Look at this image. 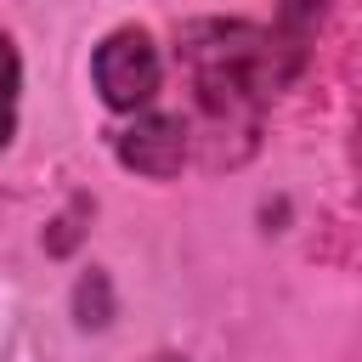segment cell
<instances>
[{"mask_svg": "<svg viewBox=\"0 0 362 362\" xmlns=\"http://www.w3.org/2000/svg\"><path fill=\"white\" fill-rule=\"evenodd\" d=\"M17 96H23V62L11 34H0V147L17 136Z\"/></svg>", "mask_w": 362, "mask_h": 362, "instance_id": "cell-4", "label": "cell"}, {"mask_svg": "<svg viewBox=\"0 0 362 362\" xmlns=\"http://www.w3.org/2000/svg\"><path fill=\"white\" fill-rule=\"evenodd\" d=\"M113 158L136 175H153V181H170L181 175V164L192 158V136H187V119L181 113H153L141 107L119 136H113Z\"/></svg>", "mask_w": 362, "mask_h": 362, "instance_id": "cell-3", "label": "cell"}, {"mask_svg": "<svg viewBox=\"0 0 362 362\" xmlns=\"http://www.w3.org/2000/svg\"><path fill=\"white\" fill-rule=\"evenodd\" d=\"M153 362H187V356H153Z\"/></svg>", "mask_w": 362, "mask_h": 362, "instance_id": "cell-5", "label": "cell"}, {"mask_svg": "<svg viewBox=\"0 0 362 362\" xmlns=\"http://www.w3.org/2000/svg\"><path fill=\"white\" fill-rule=\"evenodd\" d=\"M175 62L192 90L181 113L192 136V158H204L209 170L243 164L260 141L277 85L294 68V45L260 23L198 17L175 34Z\"/></svg>", "mask_w": 362, "mask_h": 362, "instance_id": "cell-1", "label": "cell"}, {"mask_svg": "<svg viewBox=\"0 0 362 362\" xmlns=\"http://www.w3.org/2000/svg\"><path fill=\"white\" fill-rule=\"evenodd\" d=\"M90 79H96V90H102V102L113 113H141L158 96V79H164L153 34L136 28V23L102 34V45L90 51Z\"/></svg>", "mask_w": 362, "mask_h": 362, "instance_id": "cell-2", "label": "cell"}]
</instances>
